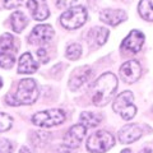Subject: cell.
<instances>
[{"instance_id": "6da1fadb", "label": "cell", "mask_w": 153, "mask_h": 153, "mask_svg": "<svg viewBox=\"0 0 153 153\" xmlns=\"http://www.w3.org/2000/svg\"><path fill=\"white\" fill-rule=\"evenodd\" d=\"M117 88V78L112 73H105L96 80L92 88V102L96 106H105L112 98Z\"/></svg>"}, {"instance_id": "7a4b0ae2", "label": "cell", "mask_w": 153, "mask_h": 153, "mask_svg": "<svg viewBox=\"0 0 153 153\" xmlns=\"http://www.w3.org/2000/svg\"><path fill=\"white\" fill-rule=\"evenodd\" d=\"M38 97L37 84L33 79H22L18 84L17 92L14 94H7V102L12 106L31 105Z\"/></svg>"}, {"instance_id": "3957f363", "label": "cell", "mask_w": 153, "mask_h": 153, "mask_svg": "<svg viewBox=\"0 0 153 153\" xmlns=\"http://www.w3.org/2000/svg\"><path fill=\"white\" fill-rule=\"evenodd\" d=\"M133 101H134V96L130 91H125V92L120 93L112 105L114 111L120 114L124 120H130L137 114V107L133 103Z\"/></svg>"}, {"instance_id": "277c9868", "label": "cell", "mask_w": 153, "mask_h": 153, "mask_svg": "<svg viewBox=\"0 0 153 153\" xmlns=\"http://www.w3.org/2000/svg\"><path fill=\"white\" fill-rule=\"evenodd\" d=\"M115 144L112 134L105 130L93 133L87 140V149L92 153H105Z\"/></svg>"}, {"instance_id": "5b68a950", "label": "cell", "mask_w": 153, "mask_h": 153, "mask_svg": "<svg viewBox=\"0 0 153 153\" xmlns=\"http://www.w3.org/2000/svg\"><path fill=\"white\" fill-rule=\"evenodd\" d=\"M65 120V114L61 110H46V111L37 112L32 116V123L41 128H51L59 124H63Z\"/></svg>"}, {"instance_id": "8992f818", "label": "cell", "mask_w": 153, "mask_h": 153, "mask_svg": "<svg viewBox=\"0 0 153 153\" xmlns=\"http://www.w3.org/2000/svg\"><path fill=\"white\" fill-rule=\"evenodd\" d=\"M61 25L68 30H75L83 26L87 21V10L84 7H73L69 10L64 12L60 17Z\"/></svg>"}, {"instance_id": "52a82bcc", "label": "cell", "mask_w": 153, "mask_h": 153, "mask_svg": "<svg viewBox=\"0 0 153 153\" xmlns=\"http://www.w3.org/2000/svg\"><path fill=\"white\" fill-rule=\"evenodd\" d=\"M85 129L82 124H78V125L71 126L68 133L65 134L64 138V146L68 148V149H74V148H78L82 143L83 138L85 137Z\"/></svg>"}, {"instance_id": "ba28073f", "label": "cell", "mask_w": 153, "mask_h": 153, "mask_svg": "<svg viewBox=\"0 0 153 153\" xmlns=\"http://www.w3.org/2000/svg\"><path fill=\"white\" fill-rule=\"evenodd\" d=\"M52 36H54V31H52L51 26L40 25L33 28L28 40L32 45H45L51 40Z\"/></svg>"}, {"instance_id": "9c48e42d", "label": "cell", "mask_w": 153, "mask_h": 153, "mask_svg": "<svg viewBox=\"0 0 153 153\" xmlns=\"http://www.w3.org/2000/svg\"><path fill=\"white\" fill-rule=\"evenodd\" d=\"M140 74H142V69L137 60L126 61L120 68V76L123 78L124 82H126V83L137 82L140 78Z\"/></svg>"}, {"instance_id": "30bf717a", "label": "cell", "mask_w": 153, "mask_h": 153, "mask_svg": "<svg viewBox=\"0 0 153 153\" xmlns=\"http://www.w3.org/2000/svg\"><path fill=\"white\" fill-rule=\"evenodd\" d=\"M143 44H144V35L138 30H133L124 38V41L121 44V49L135 54V52L140 51Z\"/></svg>"}, {"instance_id": "8fae6325", "label": "cell", "mask_w": 153, "mask_h": 153, "mask_svg": "<svg viewBox=\"0 0 153 153\" xmlns=\"http://www.w3.org/2000/svg\"><path fill=\"white\" fill-rule=\"evenodd\" d=\"M91 75H92V69H91L88 65L79 66V68L74 69V71L70 75V79H69L70 89L76 91L79 87H82V85L89 79Z\"/></svg>"}, {"instance_id": "7c38bea8", "label": "cell", "mask_w": 153, "mask_h": 153, "mask_svg": "<svg viewBox=\"0 0 153 153\" xmlns=\"http://www.w3.org/2000/svg\"><path fill=\"white\" fill-rule=\"evenodd\" d=\"M27 7L30 9L32 18L36 21H44L50 16L46 0H28Z\"/></svg>"}, {"instance_id": "4fadbf2b", "label": "cell", "mask_w": 153, "mask_h": 153, "mask_svg": "<svg viewBox=\"0 0 153 153\" xmlns=\"http://www.w3.org/2000/svg\"><path fill=\"white\" fill-rule=\"evenodd\" d=\"M101 21L110 26H117L128 18L126 13L121 9H105L100 14Z\"/></svg>"}, {"instance_id": "5bb4252c", "label": "cell", "mask_w": 153, "mask_h": 153, "mask_svg": "<svg viewBox=\"0 0 153 153\" xmlns=\"http://www.w3.org/2000/svg\"><path fill=\"white\" fill-rule=\"evenodd\" d=\"M142 137V129L135 124H128L119 133V140L124 144H129L138 140Z\"/></svg>"}, {"instance_id": "9a60e30c", "label": "cell", "mask_w": 153, "mask_h": 153, "mask_svg": "<svg viewBox=\"0 0 153 153\" xmlns=\"http://www.w3.org/2000/svg\"><path fill=\"white\" fill-rule=\"evenodd\" d=\"M38 69V64L33 60L32 55L30 52H25L21 59H19V66H18V70L19 73H23V74H32Z\"/></svg>"}, {"instance_id": "2e32d148", "label": "cell", "mask_w": 153, "mask_h": 153, "mask_svg": "<svg viewBox=\"0 0 153 153\" xmlns=\"http://www.w3.org/2000/svg\"><path fill=\"white\" fill-rule=\"evenodd\" d=\"M108 37V30L106 28H102V27H94L89 31L88 33V38L91 42H93L94 45L97 46H101L106 42Z\"/></svg>"}, {"instance_id": "e0dca14e", "label": "cell", "mask_w": 153, "mask_h": 153, "mask_svg": "<svg viewBox=\"0 0 153 153\" xmlns=\"http://www.w3.org/2000/svg\"><path fill=\"white\" fill-rule=\"evenodd\" d=\"M14 37L10 33H4L0 36V54L14 55L16 46H14Z\"/></svg>"}, {"instance_id": "ac0fdd59", "label": "cell", "mask_w": 153, "mask_h": 153, "mask_svg": "<svg viewBox=\"0 0 153 153\" xmlns=\"http://www.w3.org/2000/svg\"><path fill=\"white\" fill-rule=\"evenodd\" d=\"M10 23L13 31L19 33L25 30L26 26L28 25V19L22 12H14L10 16Z\"/></svg>"}, {"instance_id": "d6986e66", "label": "cell", "mask_w": 153, "mask_h": 153, "mask_svg": "<svg viewBox=\"0 0 153 153\" xmlns=\"http://www.w3.org/2000/svg\"><path fill=\"white\" fill-rule=\"evenodd\" d=\"M102 120V116L94 112H82L80 115V123L82 125L87 129V128H94L97 126Z\"/></svg>"}, {"instance_id": "ffe728a7", "label": "cell", "mask_w": 153, "mask_h": 153, "mask_svg": "<svg viewBox=\"0 0 153 153\" xmlns=\"http://www.w3.org/2000/svg\"><path fill=\"white\" fill-rule=\"evenodd\" d=\"M138 10L143 19L153 21V0H142L138 5Z\"/></svg>"}, {"instance_id": "44dd1931", "label": "cell", "mask_w": 153, "mask_h": 153, "mask_svg": "<svg viewBox=\"0 0 153 153\" xmlns=\"http://www.w3.org/2000/svg\"><path fill=\"white\" fill-rule=\"evenodd\" d=\"M65 55L70 60L79 59L80 55H82V47H80V45H78V44H71L68 46V49H66Z\"/></svg>"}, {"instance_id": "7402d4cb", "label": "cell", "mask_w": 153, "mask_h": 153, "mask_svg": "<svg viewBox=\"0 0 153 153\" xmlns=\"http://www.w3.org/2000/svg\"><path fill=\"white\" fill-rule=\"evenodd\" d=\"M14 61H16V57L14 55H5V54H0V66L1 68L9 69L14 65Z\"/></svg>"}, {"instance_id": "603a6c76", "label": "cell", "mask_w": 153, "mask_h": 153, "mask_svg": "<svg viewBox=\"0 0 153 153\" xmlns=\"http://www.w3.org/2000/svg\"><path fill=\"white\" fill-rule=\"evenodd\" d=\"M12 117L9 115L0 112V131H5L12 126Z\"/></svg>"}, {"instance_id": "cb8c5ba5", "label": "cell", "mask_w": 153, "mask_h": 153, "mask_svg": "<svg viewBox=\"0 0 153 153\" xmlns=\"http://www.w3.org/2000/svg\"><path fill=\"white\" fill-rule=\"evenodd\" d=\"M13 151L12 143L8 139H0V153H10Z\"/></svg>"}, {"instance_id": "d4e9b609", "label": "cell", "mask_w": 153, "mask_h": 153, "mask_svg": "<svg viewBox=\"0 0 153 153\" xmlns=\"http://www.w3.org/2000/svg\"><path fill=\"white\" fill-rule=\"evenodd\" d=\"M19 5H22V0H5L4 1V7L5 8H10V9H13V8H18Z\"/></svg>"}, {"instance_id": "484cf974", "label": "cell", "mask_w": 153, "mask_h": 153, "mask_svg": "<svg viewBox=\"0 0 153 153\" xmlns=\"http://www.w3.org/2000/svg\"><path fill=\"white\" fill-rule=\"evenodd\" d=\"M76 0H57V7L65 8V7H70L73 3H75Z\"/></svg>"}, {"instance_id": "4316f807", "label": "cell", "mask_w": 153, "mask_h": 153, "mask_svg": "<svg viewBox=\"0 0 153 153\" xmlns=\"http://www.w3.org/2000/svg\"><path fill=\"white\" fill-rule=\"evenodd\" d=\"M37 55L42 60V63H47V56H46V50L45 49H40V50H38Z\"/></svg>"}, {"instance_id": "83f0119b", "label": "cell", "mask_w": 153, "mask_h": 153, "mask_svg": "<svg viewBox=\"0 0 153 153\" xmlns=\"http://www.w3.org/2000/svg\"><path fill=\"white\" fill-rule=\"evenodd\" d=\"M19 153H32V151L30 149V148H27V147H22L21 151H19Z\"/></svg>"}, {"instance_id": "f1b7e54d", "label": "cell", "mask_w": 153, "mask_h": 153, "mask_svg": "<svg viewBox=\"0 0 153 153\" xmlns=\"http://www.w3.org/2000/svg\"><path fill=\"white\" fill-rule=\"evenodd\" d=\"M139 153H153V151L149 149V148H144V149H142Z\"/></svg>"}, {"instance_id": "f546056e", "label": "cell", "mask_w": 153, "mask_h": 153, "mask_svg": "<svg viewBox=\"0 0 153 153\" xmlns=\"http://www.w3.org/2000/svg\"><path fill=\"white\" fill-rule=\"evenodd\" d=\"M121 153H131V152H130V151H129V149H124V151H123Z\"/></svg>"}, {"instance_id": "4dcf8cb0", "label": "cell", "mask_w": 153, "mask_h": 153, "mask_svg": "<svg viewBox=\"0 0 153 153\" xmlns=\"http://www.w3.org/2000/svg\"><path fill=\"white\" fill-rule=\"evenodd\" d=\"M1 85H3V82H1V78H0V88H1Z\"/></svg>"}, {"instance_id": "1f68e13d", "label": "cell", "mask_w": 153, "mask_h": 153, "mask_svg": "<svg viewBox=\"0 0 153 153\" xmlns=\"http://www.w3.org/2000/svg\"><path fill=\"white\" fill-rule=\"evenodd\" d=\"M152 112H153V108H152Z\"/></svg>"}]
</instances>
